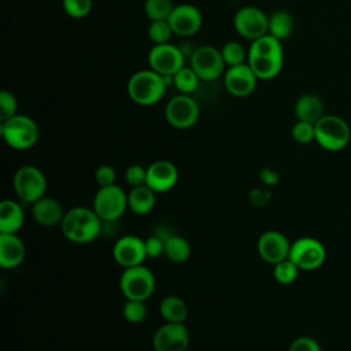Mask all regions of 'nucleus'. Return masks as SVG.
Instances as JSON below:
<instances>
[{"label":"nucleus","instance_id":"nucleus-38","mask_svg":"<svg viewBox=\"0 0 351 351\" xmlns=\"http://www.w3.org/2000/svg\"><path fill=\"white\" fill-rule=\"evenodd\" d=\"M95 180L96 182L101 186H108V185H114L115 180H117V174L112 166L110 165H101L96 169L95 171Z\"/></svg>","mask_w":351,"mask_h":351},{"label":"nucleus","instance_id":"nucleus-9","mask_svg":"<svg viewBox=\"0 0 351 351\" xmlns=\"http://www.w3.org/2000/svg\"><path fill=\"white\" fill-rule=\"evenodd\" d=\"M299 270H315L318 269L326 258V250L324 244L314 237H300L291 243L289 256H288Z\"/></svg>","mask_w":351,"mask_h":351},{"label":"nucleus","instance_id":"nucleus-41","mask_svg":"<svg viewBox=\"0 0 351 351\" xmlns=\"http://www.w3.org/2000/svg\"><path fill=\"white\" fill-rule=\"evenodd\" d=\"M259 180L263 185H267V186H271V185H276L278 184V174L273 170V169H269V167H265L259 171Z\"/></svg>","mask_w":351,"mask_h":351},{"label":"nucleus","instance_id":"nucleus-5","mask_svg":"<svg viewBox=\"0 0 351 351\" xmlns=\"http://www.w3.org/2000/svg\"><path fill=\"white\" fill-rule=\"evenodd\" d=\"M1 137L14 149H29L38 140V126L27 115H14L1 121Z\"/></svg>","mask_w":351,"mask_h":351},{"label":"nucleus","instance_id":"nucleus-21","mask_svg":"<svg viewBox=\"0 0 351 351\" xmlns=\"http://www.w3.org/2000/svg\"><path fill=\"white\" fill-rule=\"evenodd\" d=\"M32 214L36 222L41 226H55L62 223L64 217L60 203L56 199L48 196H43L33 203Z\"/></svg>","mask_w":351,"mask_h":351},{"label":"nucleus","instance_id":"nucleus-20","mask_svg":"<svg viewBox=\"0 0 351 351\" xmlns=\"http://www.w3.org/2000/svg\"><path fill=\"white\" fill-rule=\"evenodd\" d=\"M25 244L16 233H0V266L15 269L25 259Z\"/></svg>","mask_w":351,"mask_h":351},{"label":"nucleus","instance_id":"nucleus-10","mask_svg":"<svg viewBox=\"0 0 351 351\" xmlns=\"http://www.w3.org/2000/svg\"><path fill=\"white\" fill-rule=\"evenodd\" d=\"M236 32L248 40H256L269 33V18L266 14L252 5L240 8L233 19Z\"/></svg>","mask_w":351,"mask_h":351},{"label":"nucleus","instance_id":"nucleus-13","mask_svg":"<svg viewBox=\"0 0 351 351\" xmlns=\"http://www.w3.org/2000/svg\"><path fill=\"white\" fill-rule=\"evenodd\" d=\"M165 114L167 122L176 129H189L199 119V106L188 95H178L169 100Z\"/></svg>","mask_w":351,"mask_h":351},{"label":"nucleus","instance_id":"nucleus-6","mask_svg":"<svg viewBox=\"0 0 351 351\" xmlns=\"http://www.w3.org/2000/svg\"><path fill=\"white\" fill-rule=\"evenodd\" d=\"M119 287L128 300L145 302L155 291V276L143 265L126 267L121 274Z\"/></svg>","mask_w":351,"mask_h":351},{"label":"nucleus","instance_id":"nucleus-3","mask_svg":"<svg viewBox=\"0 0 351 351\" xmlns=\"http://www.w3.org/2000/svg\"><path fill=\"white\" fill-rule=\"evenodd\" d=\"M166 80L154 70H141L134 73L128 81L129 97L140 106H152L158 103L166 92Z\"/></svg>","mask_w":351,"mask_h":351},{"label":"nucleus","instance_id":"nucleus-17","mask_svg":"<svg viewBox=\"0 0 351 351\" xmlns=\"http://www.w3.org/2000/svg\"><path fill=\"white\" fill-rule=\"evenodd\" d=\"M258 77L250 67V64L241 63L237 66H230L225 74L223 84L226 90L236 96V97H244L254 92L256 86Z\"/></svg>","mask_w":351,"mask_h":351},{"label":"nucleus","instance_id":"nucleus-14","mask_svg":"<svg viewBox=\"0 0 351 351\" xmlns=\"http://www.w3.org/2000/svg\"><path fill=\"white\" fill-rule=\"evenodd\" d=\"M155 351H186L189 346V332L184 322H167L154 335Z\"/></svg>","mask_w":351,"mask_h":351},{"label":"nucleus","instance_id":"nucleus-40","mask_svg":"<svg viewBox=\"0 0 351 351\" xmlns=\"http://www.w3.org/2000/svg\"><path fill=\"white\" fill-rule=\"evenodd\" d=\"M145 252L147 258H159L162 254H165V240L159 236H151L145 240Z\"/></svg>","mask_w":351,"mask_h":351},{"label":"nucleus","instance_id":"nucleus-16","mask_svg":"<svg viewBox=\"0 0 351 351\" xmlns=\"http://www.w3.org/2000/svg\"><path fill=\"white\" fill-rule=\"evenodd\" d=\"M256 248L259 256L265 262L276 265L289 256L291 243L284 233L277 230H267L259 236Z\"/></svg>","mask_w":351,"mask_h":351},{"label":"nucleus","instance_id":"nucleus-2","mask_svg":"<svg viewBox=\"0 0 351 351\" xmlns=\"http://www.w3.org/2000/svg\"><path fill=\"white\" fill-rule=\"evenodd\" d=\"M60 228L67 240L85 244L100 236L101 219L93 208L74 207L64 214Z\"/></svg>","mask_w":351,"mask_h":351},{"label":"nucleus","instance_id":"nucleus-15","mask_svg":"<svg viewBox=\"0 0 351 351\" xmlns=\"http://www.w3.org/2000/svg\"><path fill=\"white\" fill-rule=\"evenodd\" d=\"M112 256L115 262L125 269L143 265V262L147 259L145 240L134 234L122 236L114 244Z\"/></svg>","mask_w":351,"mask_h":351},{"label":"nucleus","instance_id":"nucleus-11","mask_svg":"<svg viewBox=\"0 0 351 351\" xmlns=\"http://www.w3.org/2000/svg\"><path fill=\"white\" fill-rule=\"evenodd\" d=\"M148 63L160 75H174L184 67V52L169 43L155 44L148 53Z\"/></svg>","mask_w":351,"mask_h":351},{"label":"nucleus","instance_id":"nucleus-4","mask_svg":"<svg viewBox=\"0 0 351 351\" xmlns=\"http://www.w3.org/2000/svg\"><path fill=\"white\" fill-rule=\"evenodd\" d=\"M351 129L346 119L339 115H324L315 122V141L326 151H340L347 147Z\"/></svg>","mask_w":351,"mask_h":351},{"label":"nucleus","instance_id":"nucleus-8","mask_svg":"<svg viewBox=\"0 0 351 351\" xmlns=\"http://www.w3.org/2000/svg\"><path fill=\"white\" fill-rule=\"evenodd\" d=\"M14 189L21 200L33 204L45 196L47 178L38 167L26 165L16 170L14 176Z\"/></svg>","mask_w":351,"mask_h":351},{"label":"nucleus","instance_id":"nucleus-1","mask_svg":"<svg viewBox=\"0 0 351 351\" xmlns=\"http://www.w3.org/2000/svg\"><path fill=\"white\" fill-rule=\"evenodd\" d=\"M284 53L278 38L265 34L252 41L248 51V64L259 80H271L282 69Z\"/></svg>","mask_w":351,"mask_h":351},{"label":"nucleus","instance_id":"nucleus-37","mask_svg":"<svg viewBox=\"0 0 351 351\" xmlns=\"http://www.w3.org/2000/svg\"><path fill=\"white\" fill-rule=\"evenodd\" d=\"M125 180L132 188L144 185L147 180V169L140 165H132L125 171Z\"/></svg>","mask_w":351,"mask_h":351},{"label":"nucleus","instance_id":"nucleus-33","mask_svg":"<svg viewBox=\"0 0 351 351\" xmlns=\"http://www.w3.org/2000/svg\"><path fill=\"white\" fill-rule=\"evenodd\" d=\"M123 318L130 324H140L147 317V306L141 300H128L122 308Z\"/></svg>","mask_w":351,"mask_h":351},{"label":"nucleus","instance_id":"nucleus-25","mask_svg":"<svg viewBox=\"0 0 351 351\" xmlns=\"http://www.w3.org/2000/svg\"><path fill=\"white\" fill-rule=\"evenodd\" d=\"M159 313L166 322H184L188 317V307L178 296H166L159 304Z\"/></svg>","mask_w":351,"mask_h":351},{"label":"nucleus","instance_id":"nucleus-32","mask_svg":"<svg viewBox=\"0 0 351 351\" xmlns=\"http://www.w3.org/2000/svg\"><path fill=\"white\" fill-rule=\"evenodd\" d=\"M221 53H222L225 64H228L229 67L241 64V63H244V59H245V51H244L243 45L237 41L226 43L222 47Z\"/></svg>","mask_w":351,"mask_h":351},{"label":"nucleus","instance_id":"nucleus-23","mask_svg":"<svg viewBox=\"0 0 351 351\" xmlns=\"http://www.w3.org/2000/svg\"><path fill=\"white\" fill-rule=\"evenodd\" d=\"M25 221V214L19 203L3 200L0 203V233H16Z\"/></svg>","mask_w":351,"mask_h":351},{"label":"nucleus","instance_id":"nucleus-30","mask_svg":"<svg viewBox=\"0 0 351 351\" xmlns=\"http://www.w3.org/2000/svg\"><path fill=\"white\" fill-rule=\"evenodd\" d=\"M273 274H274V278L277 282H280L282 285H288V284H292L298 278L299 267L289 258H287L274 265Z\"/></svg>","mask_w":351,"mask_h":351},{"label":"nucleus","instance_id":"nucleus-34","mask_svg":"<svg viewBox=\"0 0 351 351\" xmlns=\"http://www.w3.org/2000/svg\"><path fill=\"white\" fill-rule=\"evenodd\" d=\"M291 134H292V138L299 144H308L311 141H315V123L298 121L292 126Z\"/></svg>","mask_w":351,"mask_h":351},{"label":"nucleus","instance_id":"nucleus-39","mask_svg":"<svg viewBox=\"0 0 351 351\" xmlns=\"http://www.w3.org/2000/svg\"><path fill=\"white\" fill-rule=\"evenodd\" d=\"M288 351H322V350L318 341L314 340L313 337L300 336L291 343Z\"/></svg>","mask_w":351,"mask_h":351},{"label":"nucleus","instance_id":"nucleus-19","mask_svg":"<svg viewBox=\"0 0 351 351\" xmlns=\"http://www.w3.org/2000/svg\"><path fill=\"white\" fill-rule=\"evenodd\" d=\"M167 21L176 34L192 36L202 26V14L195 5L180 4L173 8Z\"/></svg>","mask_w":351,"mask_h":351},{"label":"nucleus","instance_id":"nucleus-7","mask_svg":"<svg viewBox=\"0 0 351 351\" xmlns=\"http://www.w3.org/2000/svg\"><path fill=\"white\" fill-rule=\"evenodd\" d=\"M128 206V195L118 185L101 186L93 197V210L101 221L114 222L121 218Z\"/></svg>","mask_w":351,"mask_h":351},{"label":"nucleus","instance_id":"nucleus-28","mask_svg":"<svg viewBox=\"0 0 351 351\" xmlns=\"http://www.w3.org/2000/svg\"><path fill=\"white\" fill-rule=\"evenodd\" d=\"M199 80L200 78L193 71V69L192 67H185V66L173 75V82H174L176 88L180 92H182L184 95H188V93L193 92L197 88Z\"/></svg>","mask_w":351,"mask_h":351},{"label":"nucleus","instance_id":"nucleus-31","mask_svg":"<svg viewBox=\"0 0 351 351\" xmlns=\"http://www.w3.org/2000/svg\"><path fill=\"white\" fill-rule=\"evenodd\" d=\"M173 33L174 32H173L167 19H165V21H152L149 27H148V36H149L151 41L155 43V44L169 43Z\"/></svg>","mask_w":351,"mask_h":351},{"label":"nucleus","instance_id":"nucleus-35","mask_svg":"<svg viewBox=\"0 0 351 351\" xmlns=\"http://www.w3.org/2000/svg\"><path fill=\"white\" fill-rule=\"evenodd\" d=\"M63 8L71 18H84L90 12L92 0H63Z\"/></svg>","mask_w":351,"mask_h":351},{"label":"nucleus","instance_id":"nucleus-24","mask_svg":"<svg viewBox=\"0 0 351 351\" xmlns=\"http://www.w3.org/2000/svg\"><path fill=\"white\" fill-rule=\"evenodd\" d=\"M155 193L147 184L134 186L128 195V206L137 215L148 214L155 206Z\"/></svg>","mask_w":351,"mask_h":351},{"label":"nucleus","instance_id":"nucleus-26","mask_svg":"<svg viewBox=\"0 0 351 351\" xmlns=\"http://www.w3.org/2000/svg\"><path fill=\"white\" fill-rule=\"evenodd\" d=\"M293 18L285 10H278L269 16V34L274 36L280 41L287 38L293 32Z\"/></svg>","mask_w":351,"mask_h":351},{"label":"nucleus","instance_id":"nucleus-29","mask_svg":"<svg viewBox=\"0 0 351 351\" xmlns=\"http://www.w3.org/2000/svg\"><path fill=\"white\" fill-rule=\"evenodd\" d=\"M171 0H145V14L151 21H165L169 19L173 11Z\"/></svg>","mask_w":351,"mask_h":351},{"label":"nucleus","instance_id":"nucleus-36","mask_svg":"<svg viewBox=\"0 0 351 351\" xmlns=\"http://www.w3.org/2000/svg\"><path fill=\"white\" fill-rule=\"evenodd\" d=\"M18 103L15 96L8 90L0 92V119L5 121L14 115H16Z\"/></svg>","mask_w":351,"mask_h":351},{"label":"nucleus","instance_id":"nucleus-12","mask_svg":"<svg viewBox=\"0 0 351 351\" xmlns=\"http://www.w3.org/2000/svg\"><path fill=\"white\" fill-rule=\"evenodd\" d=\"M191 67L200 80L214 81L222 74L225 62L221 51L211 45H203L193 51L191 56Z\"/></svg>","mask_w":351,"mask_h":351},{"label":"nucleus","instance_id":"nucleus-22","mask_svg":"<svg viewBox=\"0 0 351 351\" xmlns=\"http://www.w3.org/2000/svg\"><path fill=\"white\" fill-rule=\"evenodd\" d=\"M324 108L325 107L321 97L313 93H306L296 100L293 110L298 121L315 123L318 119H321L325 115Z\"/></svg>","mask_w":351,"mask_h":351},{"label":"nucleus","instance_id":"nucleus-27","mask_svg":"<svg viewBox=\"0 0 351 351\" xmlns=\"http://www.w3.org/2000/svg\"><path fill=\"white\" fill-rule=\"evenodd\" d=\"M165 254L174 263H182L191 256V245L186 239L171 234L165 241Z\"/></svg>","mask_w":351,"mask_h":351},{"label":"nucleus","instance_id":"nucleus-18","mask_svg":"<svg viewBox=\"0 0 351 351\" xmlns=\"http://www.w3.org/2000/svg\"><path fill=\"white\" fill-rule=\"evenodd\" d=\"M178 181V170L170 160H156L147 167L145 184L156 193L170 191Z\"/></svg>","mask_w":351,"mask_h":351}]
</instances>
